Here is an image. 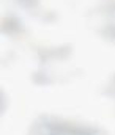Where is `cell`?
Segmentation results:
<instances>
[{"instance_id":"cell-1","label":"cell","mask_w":115,"mask_h":135,"mask_svg":"<svg viewBox=\"0 0 115 135\" xmlns=\"http://www.w3.org/2000/svg\"><path fill=\"white\" fill-rule=\"evenodd\" d=\"M29 135H109L104 129L82 123L76 119H66L55 115H39L30 124Z\"/></svg>"},{"instance_id":"cell-2","label":"cell","mask_w":115,"mask_h":135,"mask_svg":"<svg viewBox=\"0 0 115 135\" xmlns=\"http://www.w3.org/2000/svg\"><path fill=\"white\" fill-rule=\"evenodd\" d=\"M96 30L104 39L115 42V0H103L96 8Z\"/></svg>"},{"instance_id":"cell-3","label":"cell","mask_w":115,"mask_h":135,"mask_svg":"<svg viewBox=\"0 0 115 135\" xmlns=\"http://www.w3.org/2000/svg\"><path fill=\"white\" fill-rule=\"evenodd\" d=\"M111 93H112V96L115 98V82H114V86H112V90H111Z\"/></svg>"}]
</instances>
